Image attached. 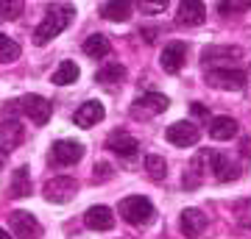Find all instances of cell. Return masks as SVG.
<instances>
[{
	"instance_id": "6da1fadb",
	"label": "cell",
	"mask_w": 251,
	"mask_h": 239,
	"mask_svg": "<svg viewBox=\"0 0 251 239\" xmlns=\"http://www.w3.org/2000/svg\"><path fill=\"white\" fill-rule=\"evenodd\" d=\"M73 17H75V6H70V3H53V6L45 11V20L36 25L34 42L36 44H48L50 39H56L64 28L70 25Z\"/></svg>"
},
{
	"instance_id": "7a4b0ae2",
	"label": "cell",
	"mask_w": 251,
	"mask_h": 239,
	"mask_svg": "<svg viewBox=\"0 0 251 239\" xmlns=\"http://www.w3.org/2000/svg\"><path fill=\"white\" fill-rule=\"evenodd\" d=\"M117 212L123 217L128 225H137V228H145V225H151L153 217H156V209L148 197L143 195H131V197H123L120 206H117Z\"/></svg>"
},
{
	"instance_id": "3957f363",
	"label": "cell",
	"mask_w": 251,
	"mask_h": 239,
	"mask_svg": "<svg viewBox=\"0 0 251 239\" xmlns=\"http://www.w3.org/2000/svg\"><path fill=\"white\" fill-rule=\"evenodd\" d=\"M249 75L243 70H232V67H209L206 70V84L215 89H229V92H240L246 87Z\"/></svg>"
},
{
	"instance_id": "277c9868",
	"label": "cell",
	"mask_w": 251,
	"mask_h": 239,
	"mask_svg": "<svg viewBox=\"0 0 251 239\" xmlns=\"http://www.w3.org/2000/svg\"><path fill=\"white\" fill-rule=\"evenodd\" d=\"M42 192H45L48 203H67V200H73L75 192H78V181L70 178V175H56L45 184Z\"/></svg>"
},
{
	"instance_id": "5b68a950",
	"label": "cell",
	"mask_w": 251,
	"mask_h": 239,
	"mask_svg": "<svg viewBox=\"0 0 251 239\" xmlns=\"http://www.w3.org/2000/svg\"><path fill=\"white\" fill-rule=\"evenodd\" d=\"M81 156H84V145L75 139H59L50 148V161L56 167H73L81 161Z\"/></svg>"
},
{
	"instance_id": "8992f818",
	"label": "cell",
	"mask_w": 251,
	"mask_h": 239,
	"mask_svg": "<svg viewBox=\"0 0 251 239\" xmlns=\"http://www.w3.org/2000/svg\"><path fill=\"white\" fill-rule=\"evenodd\" d=\"M168 103H171V100L165 98V95H159V92H148V95H143V98L134 100L131 117H137V120H151V117L162 114V111L168 109Z\"/></svg>"
},
{
	"instance_id": "52a82bcc",
	"label": "cell",
	"mask_w": 251,
	"mask_h": 239,
	"mask_svg": "<svg viewBox=\"0 0 251 239\" xmlns=\"http://www.w3.org/2000/svg\"><path fill=\"white\" fill-rule=\"evenodd\" d=\"M9 225H11V234L17 239H39L42 237V225L36 222L34 214H28V212H11Z\"/></svg>"
},
{
	"instance_id": "ba28073f",
	"label": "cell",
	"mask_w": 251,
	"mask_h": 239,
	"mask_svg": "<svg viewBox=\"0 0 251 239\" xmlns=\"http://www.w3.org/2000/svg\"><path fill=\"white\" fill-rule=\"evenodd\" d=\"M20 109H23V114H28V120L34 125H45L50 120V100H45L42 95H25V98L20 100Z\"/></svg>"
},
{
	"instance_id": "9c48e42d",
	"label": "cell",
	"mask_w": 251,
	"mask_h": 239,
	"mask_svg": "<svg viewBox=\"0 0 251 239\" xmlns=\"http://www.w3.org/2000/svg\"><path fill=\"white\" fill-rule=\"evenodd\" d=\"M106 148L115 153V156H120V159H131V156L140 153V142H137L128 131H112L109 139H106Z\"/></svg>"
},
{
	"instance_id": "30bf717a",
	"label": "cell",
	"mask_w": 251,
	"mask_h": 239,
	"mask_svg": "<svg viewBox=\"0 0 251 239\" xmlns=\"http://www.w3.org/2000/svg\"><path fill=\"white\" fill-rule=\"evenodd\" d=\"M106 117V109L100 100H87V103H81L75 111H73V123L78 125V128H92L95 123H100Z\"/></svg>"
},
{
	"instance_id": "8fae6325",
	"label": "cell",
	"mask_w": 251,
	"mask_h": 239,
	"mask_svg": "<svg viewBox=\"0 0 251 239\" xmlns=\"http://www.w3.org/2000/svg\"><path fill=\"white\" fill-rule=\"evenodd\" d=\"M165 136H168V142H171V145H176V148H190V145H196V142H198L201 131H198L193 123L181 120V123H173L171 128L165 131Z\"/></svg>"
},
{
	"instance_id": "7c38bea8",
	"label": "cell",
	"mask_w": 251,
	"mask_h": 239,
	"mask_svg": "<svg viewBox=\"0 0 251 239\" xmlns=\"http://www.w3.org/2000/svg\"><path fill=\"white\" fill-rule=\"evenodd\" d=\"M209 167H212V173H215V178L221 181V184L237 181V178H240V170L234 167V161L221 151H209Z\"/></svg>"
},
{
	"instance_id": "4fadbf2b",
	"label": "cell",
	"mask_w": 251,
	"mask_h": 239,
	"mask_svg": "<svg viewBox=\"0 0 251 239\" xmlns=\"http://www.w3.org/2000/svg\"><path fill=\"white\" fill-rule=\"evenodd\" d=\"M184 56H187V44H184V42H171L165 50H162V56H159L162 70L171 72V75H176V72L184 67Z\"/></svg>"
},
{
	"instance_id": "5bb4252c",
	"label": "cell",
	"mask_w": 251,
	"mask_h": 239,
	"mask_svg": "<svg viewBox=\"0 0 251 239\" xmlns=\"http://www.w3.org/2000/svg\"><path fill=\"white\" fill-rule=\"evenodd\" d=\"M179 225H181V234L187 239H198L206 228V217H204V212H198V209H184V212L179 214Z\"/></svg>"
},
{
	"instance_id": "9a60e30c",
	"label": "cell",
	"mask_w": 251,
	"mask_h": 239,
	"mask_svg": "<svg viewBox=\"0 0 251 239\" xmlns=\"http://www.w3.org/2000/svg\"><path fill=\"white\" fill-rule=\"evenodd\" d=\"M243 56L240 47H229V44H212V47H206L204 53H201V62L209 64V67H218V64L224 62H237Z\"/></svg>"
},
{
	"instance_id": "2e32d148",
	"label": "cell",
	"mask_w": 251,
	"mask_h": 239,
	"mask_svg": "<svg viewBox=\"0 0 251 239\" xmlns=\"http://www.w3.org/2000/svg\"><path fill=\"white\" fill-rule=\"evenodd\" d=\"M84 222H87V228H92V231H112L115 228V214H112L109 206H92V209H87V214H84Z\"/></svg>"
},
{
	"instance_id": "e0dca14e",
	"label": "cell",
	"mask_w": 251,
	"mask_h": 239,
	"mask_svg": "<svg viewBox=\"0 0 251 239\" xmlns=\"http://www.w3.org/2000/svg\"><path fill=\"white\" fill-rule=\"evenodd\" d=\"M206 20V6L201 0H181L179 3V22L181 25L196 28Z\"/></svg>"
},
{
	"instance_id": "ac0fdd59",
	"label": "cell",
	"mask_w": 251,
	"mask_h": 239,
	"mask_svg": "<svg viewBox=\"0 0 251 239\" xmlns=\"http://www.w3.org/2000/svg\"><path fill=\"white\" fill-rule=\"evenodd\" d=\"M240 133V125H237V120H232V117H212L209 120V136L215 142H229L234 139Z\"/></svg>"
},
{
	"instance_id": "d6986e66",
	"label": "cell",
	"mask_w": 251,
	"mask_h": 239,
	"mask_svg": "<svg viewBox=\"0 0 251 239\" xmlns=\"http://www.w3.org/2000/svg\"><path fill=\"white\" fill-rule=\"evenodd\" d=\"M100 17L112 22H126L131 17V0H106L100 6Z\"/></svg>"
},
{
	"instance_id": "ffe728a7",
	"label": "cell",
	"mask_w": 251,
	"mask_h": 239,
	"mask_svg": "<svg viewBox=\"0 0 251 239\" xmlns=\"http://www.w3.org/2000/svg\"><path fill=\"white\" fill-rule=\"evenodd\" d=\"M109 50H112V42L103 34H90L84 39V53L90 56V59H106Z\"/></svg>"
},
{
	"instance_id": "44dd1931",
	"label": "cell",
	"mask_w": 251,
	"mask_h": 239,
	"mask_svg": "<svg viewBox=\"0 0 251 239\" xmlns=\"http://www.w3.org/2000/svg\"><path fill=\"white\" fill-rule=\"evenodd\" d=\"M20 142H23V128H20L17 120H6V123H0V148H17Z\"/></svg>"
},
{
	"instance_id": "7402d4cb",
	"label": "cell",
	"mask_w": 251,
	"mask_h": 239,
	"mask_svg": "<svg viewBox=\"0 0 251 239\" xmlns=\"http://www.w3.org/2000/svg\"><path fill=\"white\" fill-rule=\"evenodd\" d=\"M78 75H81V70H78L75 62H62L59 67H56V72L50 75V81H53L56 87H70V84L78 81Z\"/></svg>"
},
{
	"instance_id": "603a6c76",
	"label": "cell",
	"mask_w": 251,
	"mask_h": 239,
	"mask_svg": "<svg viewBox=\"0 0 251 239\" xmlns=\"http://www.w3.org/2000/svg\"><path fill=\"white\" fill-rule=\"evenodd\" d=\"M123 78H126V67H123V64H117V62L106 64V67H100V70L95 72V81H98V84H103V87L120 84Z\"/></svg>"
},
{
	"instance_id": "cb8c5ba5",
	"label": "cell",
	"mask_w": 251,
	"mask_h": 239,
	"mask_svg": "<svg viewBox=\"0 0 251 239\" xmlns=\"http://www.w3.org/2000/svg\"><path fill=\"white\" fill-rule=\"evenodd\" d=\"M9 192H11V197H25L28 192H31V175H28V167H17V170H14Z\"/></svg>"
},
{
	"instance_id": "d4e9b609",
	"label": "cell",
	"mask_w": 251,
	"mask_h": 239,
	"mask_svg": "<svg viewBox=\"0 0 251 239\" xmlns=\"http://www.w3.org/2000/svg\"><path fill=\"white\" fill-rule=\"evenodd\" d=\"M145 173H148L153 181H165L168 164H165V159H162L159 153H148V156H145Z\"/></svg>"
},
{
	"instance_id": "484cf974",
	"label": "cell",
	"mask_w": 251,
	"mask_h": 239,
	"mask_svg": "<svg viewBox=\"0 0 251 239\" xmlns=\"http://www.w3.org/2000/svg\"><path fill=\"white\" fill-rule=\"evenodd\" d=\"M251 9V0H221L218 3V14L221 17H237Z\"/></svg>"
},
{
	"instance_id": "4316f807",
	"label": "cell",
	"mask_w": 251,
	"mask_h": 239,
	"mask_svg": "<svg viewBox=\"0 0 251 239\" xmlns=\"http://www.w3.org/2000/svg\"><path fill=\"white\" fill-rule=\"evenodd\" d=\"M20 44L11 39V36H6V34H0V62L3 64H9V62H17L20 59Z\"/></svg>"
},
{
	"instance_id": "83f0119b",
	"label": "cell",
	"mask_w": 251,
	"mask_h": 239,
	"mask_svg": "<svg viewBox=\"0 0 251 239\" xmlns=\"http://www.w3.org/2000/svg\"><path fill=\"white\" fill-rule=\"evenodd\" d=\"M23 9H25V0H3L0 3L3 20H20L23 17Z\"/></svg>"
},
{
	"instance_id": "f1b7e54d",
	"label": "cell",
	"mask_w": 251,
	"mask_h": 239,
	"mask_svg": "<svg viewBox=\"0 0 251 239\" xmlns=\"http://www.w3.org/2000/svg\"><path fill=\"white\" fill-rule=\"evenodd\" d=\"M168 3L171 0H137V6L143 14H162V11L168 9Z\"/></svg>"
},
{
	"instance_id": "f546056e",
	"label": "cell",
	"mask_w": 251,
	"mask_h": 239,
	"mask_svg": "<svg viewBox=\"0 0 251 239\" xmlns=\"http://www.w3.org/2000/svg\"><path fill=\"white\" fill-rule=\"evenodd\" d=\"M92 178H95L98 184L109 181V178H112V167H109L106 161H98V164H95V170H92Z\"/></svg>"
},
{
	"instance_id": "4dcf8cb0",
	"label": "cell",
	"mask_w": 251,
	"mask_h": 239,
	"mask_svg": "<svg viewBox=\"0 0 251 239\" xmlns=\"http://www.w3.org/2000/svg\"><path fill=\"white\" fill-rule=\"evenodd\" d=\"M190 111H193L196 117H201V120H206V114H209V111L204 109V103H190Z\"/></svg>"
},
{
	"instance_id": "1f68e13d",
	"label": "cell",
	"mask_w": 251,
	"mask_h": 239,
	"mask_svg": "<svg viewBox=\"0 0 251 239\" xmlns=\"http://www.w3.org/2000/svg\"><path fill=\"white\" fill-rule=\"evenodd\" d=\"M6 159H9V151H6V148H0V167L6 164Z\"/></svg>"
},
{
	"instance_id": "d6a6232c",
	"label": "cell",
	"mask_w": 251,
	"mask_h": 239,
	"mask_svg": "<svg viewBox=\"0 0 251 239\" xmlns=\"http://www.w3.org/2000/svg\"><path fill=\"white\" fill-rule=\"evenodd\" d=\"M143 36H145V42L151 44V42H153V36H156V31H143Z\"/></svg>"
},
{
	"instance_id": "836d02e7",
	"label": "cell",
	"mask_w": 251,
	"mask_h": 239,
	"mask_svg": "<svg viewBox=\"0 0 251 239\" xmlns=\"http://www.w3.org/2000/svg\"><path fill=\"white\" fill-rule=\"evenodd\" d=\"M0 239H14V237H11L9 231H3V228H0Z\"/></svg>"
}]
</instances>
